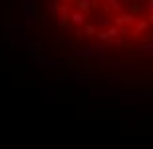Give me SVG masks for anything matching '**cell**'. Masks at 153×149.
I'll list each match as a JSON object with an SVG mask.
<instances>
[{"instance_id": "1", "label": "cell", "mask_w": 153, "mask_h": 149, "mask_svg": "<svg viewBox=\"0 0 153 149\" xmlns=\"http://www.w3.org/2000/svg\"><path fill=\"white\" fill-rule=\"evenodd\" d=\"M70 20H72V24H76V26H84L85 24V16L82 12H74V14L70 16Z\"/></svg>"}, {"instance_id": "2", "label": "cell", "mask_w": 153, "mask_h": 149, "mask_svg": "<svg viewBox=\"0 0 153 149\" xmlns=\"http://www.w3.org/2000/svg\"><path fill=\"white\" fill-rule=\"evenodd\" d=\"M151 44H149V46H145V48H141V50H139V52H135V54H133V56H135V58H147L149 56V54H151Z\"/></svg>"}, {"instance_id": "3", "label": "cell", "mask_w": 153, "mask_h": 149, "mask_svg": "<svg viewBox=\"0 0 153 149\" xmlns=\"http://www.w3.org/2000/svg\"><path fill=\"white\" fill-rule=\"evenodd\" d=\"M66 22H68V12L62 10L60 14H58V26H64Z\"/></svg>"}, {"instance_id": "4", "label": "cell", "mask_w": 153, "mask_h": 149, "mask_svg": "<svg viewBox=\"0 0 153 149\" xmlns=\"http://www.w3.org/2000/svg\"><path fill=\"white\" fill-rule=\"evenodd\" d=\"M82 28L85 30V36H94V34H96V28H94V26H90V24H84Z\"/></svg>"}, {"instance_id": "5", "label": "cell", "mask_w": 153, "mask_h": 149, "mask_svg": "<svg viewBox=\"0 0 153 149\" xmlns=\"http://www.w3.org/2000/svg\"><path fill=\"white\" fill-rule=\"evenodd\" d=\"M58 10V0H52V4H50V12H56Z\"/></svg>"}, {"instance_id": "6", "label": "cell", "mask_w": 153, "mask_h": 149, "mask_svg": "<svg viewBox=\"0 0 153 149\" xmlns=\"http://www.w3.org/2000/svg\"><path fill=\"white\" fill-rule=\"evenodd\" d=\"M100 24H102V26H109L111 22H109V20H105V18H102V20H100Z\"/></svg>"}, {"instance_id": "7", "label": "cell", "mask_w": 153, "mask_h": 149, "mask_svg": "<svg viewBox=\"0 0 153 149\" xmlns=\"http://www.w3.org/2000/svg\"><path fill=\"white\" fill-rule=\"evenodd\" d=\"M147 8H149V12H153V0H149V2H147Z\"/></svg>"}, {"instance_id": "8", "label": "cell", "mask_w": 153, "mask_h": 149, "mask_svg": "<svg viewBox=\"0 0 153 149\" xmlns=\"http://www.w3.org/2000/svg\"><path fill=\"white\" fill-rule=\"evenodd\" d=\"M149 20H151V22H153V12H151V14H149Z\"/></svg>"}]
</instances>
